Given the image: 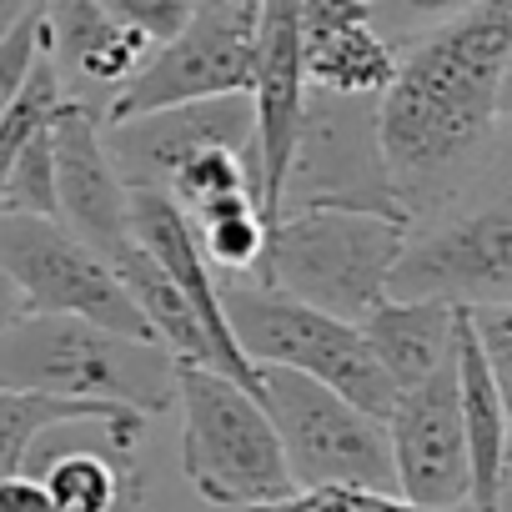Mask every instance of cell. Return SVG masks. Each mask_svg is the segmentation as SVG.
Wrapping results in <instances>:
<instances>
[{"instance_id":"obj_24","label":"cell","mask_w":512,"mask_h":512,"mask_svg":"<svg viewBox=\"0 0 512 512\" xmlns=\"http://www.w3.org/2000/svg\"><path fill=\"white\" fill-rule=\"evenodd\" d=\"M467 6H477V0H372V26L392 46H402V41H412V36L462 16Z\"/></svg>"},{"instance_id":"obj_23","label":"cell","mask_w":512,"mask_h":512,"mask_svg":"<svg viewBox=\"0 0 512 512\" xmlns=\"http://www.w3.org/2000/svg\"><path fill=\"white\" fill-rule=\"evenodd\" d=\"M46 56V26H41V0L36 6L0 36V116H6V106L21 96L31 66Z\"/></svg>"},{"instance_id":"obj_4","label":"cell","mask_w":512,"mask_h":512,"mask_svg":"<svg viewBox=\"0 0 512 512\" xmlns=\"http://www.w3.org/2000/svg\"><path fill=\"white\" fill-rule=\"evenodd\" d=\"M171 407L181 417V472L201 502L241 512L302 492L262 397H251L241 382L216 367H176Z\"/></svg>"},{"instance_id":"obj_10","label":"cell","mask_w":512,"mask_h":512,"mask_svg":"<svg viewBox=\"0 0 512 512\" xmlns=\"http://www.w3.org/2000/svg\"><path fill=\"white\" fill-rule=\"evenodd\" d=\"M0 272L21 292L26 312H56V317H86L106 332L151 342V327L131 307L126 287L101 256L71 236L56 216H21L0 211Z\"/></svg>"},{"instance_id":"obj_22","label":"cell","mask_w":512,"mask_h":512,"mask_svg":"<svg viewBox=\"0 0 512 512\" xmlns=\"http://www.w3.org/2000/svg\"><path fill=\"white\" fill-rule=\"evenodd\" d=\"M241 512H432V507H412L397 492H362V487H302L282 502H262V507H241Z\"/></svg>"},{"instance_id":"obj_2","label":"cell","mask_w":512,"mask_h":512,"mask_svg":"<svg viewBox=\"0 0 512 512\" xmlns=\"http://www.w3.org/2000/svg\"><path fill=\"white\" fill-rule=\"evenodd\" d=\"M0 387L156 417L171 412L176 362L161 347L106 332L86 317L26 312L0 327Z\"/></svg>"},{"instance_id":"obj_18","label":"cell","mask_w":512,"mask_h":512,"mask_svg":"<svg viewBox=\"0 0 512 512\" xmlns=\"http://www.w3.org/2000/svg\"><path fill=\"white\" fill-rule=\"evenodd\" d=\"M377 372L392 387V402L427 382L442 362H452L457 347V312L442 302H392L382 297L362 322H357Z\"/></svg>"},{"instance_id":"obj_12","label":"cell","mask_w":512,"mask_h":512,"mask_svg":"<svg viewBox=\"0 0 512 512\" xmlns=\"http://www.w3.org/2000/svg\"><path fill=\"white\" fill-rule=\"evenodd\" d=\"M101 146L121 176V186L166 191L171 171L201 146H256L251 101L246 96H206L161 111H141L126 121H101Z\"/></svg>"},{"instance_id":"obj_26","label":"cell","mask_w":512,"mask_h":512,"mask_svg":"<svg viewBox=\"0 0 512 512\" xmlns=\"http://www.w3.org/2000/svg\"><path fill=\"white\" fill-rule=\"evenodd\" d=\"M0 512H56V502L36 472H11L0 477Z\"/></svg>"},{"instance_id":"obj_21","label":"cell","mask_w":512,"mask_h":512,"mask_svg":"<svg viewBox=\"0 0 512 512\" xmlns=\"http://www.w3.org/2000/svg\"><path fill=\"white\" fill-rule=\"evenodd\" d=\"M196 226V241H201V256L211 262V272H226V277H256L262 267V251H267V216L251 196H236V201H216L206 211L191 216Z\"/></svg>"},{"instance_id":"obj_7","label":"cell","mask_w":512,"mask_h":512,"mask_svg":"<svg viewBox=\"0 0 512 512\" xmlns=\"http://www.w3.org/2000/svg\"><path fill=\"white\" fill-rule=\"evenodd\" d=\"M262 407L277 427L287 472L297 487H362V492H397L387 427L337 397L332 387L262 367Z\"/></svg>"},{"instance_id":"obj_17","label":"cell","mask_w":512,"mask_h":512,"mask_svg":"<svg viewBox=\"0 0 512 512\" xmlns=\"http://www.w3.org/2000/svg\"><path fill=\"white\" fill-rule=\"evenodd\" d=\"M457 412H462V437H467V512H502L507 507V417H512V392L487 372L462 312H457Z\"/></svg>"},{"instance_id":"obj_11","label":"cell","mask_w":512,"mask_h":512,"mask_svg":"<svg viewBox=\"0 0 512 512\" xmlns=\"http://www.w3.org/2000/svg\"><path fill=\"white\" fill-rule=\"evenodd\" d=\"M382 427H387L397 497L432 512H467V437L457 412V362H442L427 382L402 392Z\"/></svg>"},{"instance_id":"obj_14","label":"cell","mask_w":512,"mask_h":512,"mask_svg":"<svg viewBox=\"0 0 512 512\" xmlns=\"http://www.w3.org/2000/svg\"><path fill=\"white\" fill-rule=\"evenodd\" d=\"M51 171H56V221L81 236L101 262L131 241L126 231V186L101 146V111L86 101H61L51 121Z\"/></svg>"},{"instance_id":"obj_6","label":"cell","mask_w":512,"mask_h":512,"mask_svg":"<svg viewBox=\"0 0 512 512\" xmlns=\"http://www.w3.org/2000/svg\"><path fill=\"white\" fill-rule=\"evenodd\" d=\"M392 302H442L467 307H512V206L507 196L452 206L432 221L407 226V241L387 272Z\"/></svg>"},{"instance_id":"obj_20","label":"cell","mask_w":512,"mask_h":512,"mask_svg":"<svg viewBox=\"0 0 512 512\" xmlns=\"http://www.w3.org/2000/svg\"><path fill=\"white\" fill-rule=\"evenodd\" d=\"M256 186H262V176H256V146H201L171 171L166 196L186 216H196V211H206L216 201H236V196L256 201Z\"/></svg>"},{"instance_id":"obj_8","label":"cell","mask_w":512,"mask_h":512,"mask_svg":"<svg viewBox=\"0 0 512 512\" xmlns=\"http://www.w3.org/2000/svg\"><path fill=\"white\" fill-rule=\"evenodd\" d=\"M297 206H337L407 221L377 151V96L307 91L292 161L282 176V211Z\"/></svg>"},{"instance_id":"obj_3","label":"cell","mask_w":512,"mask_h":512,"mask_svg":"<svg viewBox=\"0 0 512 512\" xmlns=\"http://www.w3.org/2000/svg\"><path fill=\"white\" fill-rule=\"evenodd\" d=\"M402 241L407 221L337 206H297L272 221L262 267L251 282L342 322H362L387 297V272Z\"/></svg>"},{"instance_id":"obj_25","label":"cell","mask_w":512,"mask_h":512,"mask_svg":"<svg viewBox=\"0 0 512 512\" xmlns=\"http://www.w3.org/2000/svg\"><path fill=\"white\" fill-rule=\"evenodd\" d=\"M96 6H106V11H111V16H121L126 26L146 31L151 41H166V36L186 21L191 0H96Z\"/></svg>"},{"instance_id":"obj_5","label":"cell","mask_w":512,"mask_h":512,"mask_svg":"<svg viewBox=\"0 0 512 512\" xmlns=\"http://www.w3.org/2000/svg\"><path fill=\"white\" fill-rule=\"evenodd\" d=\"M226 307V327L241 347V357L262 372V367H287L302 372L322 387H332L337 397H347L352 407H362L367 417L387 422L392 412V387L377 372L357 322H342L332 312H317L307 302H292L272 287L256 282H236L221 292Z\"/></svg>"},{"instance_id":"obj_1","label":"cell","mask_w":512,"mask_h":512,"mask_svg":"<svg viewBox=\"0 0 512 512\" xmlns=\"http://www.w3.org/2000/svg\"><path fill=\"white\" fill-rule=\"evenodd\" d=\"M507 76L512 0H477L397 46V71L377 96V151L407 226L467 206L502 166Z\"/></svg>"},{"instance_id":"obj_16","label":"cell","mask_w":512,"mask_h":512,"mask_svg":"<svg viewBox=\"0 0 512 512\" xmlns=\"http://www.w3.org/2000/svg\"><path fill=\"white\" fill-rule=\"evenodd\" d=\"M302 76L307 91L382 96L397 46L372 26V0H302Z\"/></svg>"},{"instance_id":"obj_13","label":"cell","mask_w":512,"mask_h":512,"mask_svg":"<svg viewBox=\"0 0 512 512\" xmlns=\"http://www.w3.org/2000/svg\"><path fill=\"white\" fill-rule=\"evenodd\" d=\"M126 231H131V241H136L141 251L156 256V267H161V272L176 282V292L186 297V307H191L201 337L211 342L216 372L231 377V382H241L251 397H262V372L241 357V347H236V337H231V327H226L221 282H216L211 262L201 256V241H196L191 216H186L166 191H141V186H131V191H126Z\"/></svg>"},{"instance_id":"obj_15","label":"cell","mask_w":512,"mask_h":512,"mask_svg":"<svg viewBox=\"0 0 512 512\" xmlns=\"http://www.w3.org/2000/svg\"><path fill=\"white\" fill-rule=\"evenodd\" d=\"M41 26L61 91L96 111H106V101L146 66L156 46L146 31L126 26L96 0H41Z\"/></svg>"},{"instance_id":"obj_9","label":"cell","mask_w":512,"mask_h":512,"mask_svg":"<svg viewBox=\"0 0 512 512\" xmlns=\"http://www.w3.org/2000/svg\"><path fill=\"white\" fill-rule=\"evenodd\" d=\"M256 46V0H191L186 21L151 46L146 66L106 101L101 121H126L141 111L246 96Z\"/></svg>"},{"instance_id":"obj_27","label":"cell","mask_w":512,"mask_h":512,"mask_svg":"<svg viewBox=\"0 0 512 512\" xmlns=\"http://www.w3.org/2000/svg\"><path fill=\"white\" fill-rule=\"evenodd\" d=\"M16 317H26V302H21V292L11 287V277L0 272V327H11Z\"/></svg>"},{"instance_id":"obj_19","label":"cell","mask_w":512,"mask_h":512,"mask_svg":"<svg viewBox=\"0 0 512 512\" xmlns=\"http://www.w3.org/2000/svg\"><path fill=\"white\" fill-rule=\"evenodd\" d=\"M126 417H141L131 407H91V402H56V397H31V392H6L0 387V477L26 472L31 447L56 432V427H116Z\"/></svg>"}]
</instances>
